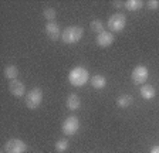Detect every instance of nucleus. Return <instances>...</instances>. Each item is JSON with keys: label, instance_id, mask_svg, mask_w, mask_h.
<instances>
[{"label": "nucleus", "instance_id": "15", "mask_svg": "<svg viewBox=\"0 0 159 153\" xmlns=\"http://www.w3.org/2000/svg\"><path fill=\"white\" fill-rule=\"evenodd\" d=\"M124 6H125L126 10H129V11H136L143 6V3L141 0H128V2L124 3Z\"/></svg>", "mask_w": 159, "mask_h": 153}, {"label": "nucleus", "instance_id": "16", "mask_svg": "<svg viewBox=\"0 0 159 153\" xmlns=\"http://www.w3.org/2000/svg\"><path fill=\"white\" fill-rule=\"evenodd\" d=\"M132 97L131 95H119L118 99H116V105L121 108H128L131 103H132Z\"/></svg>", "mask_w": 159, "mask_h": 153}, {"label": "nucleus", "instance_id": "13", "mask_svg": "<svg viewBox=\"0 0 159 153\" xmlns=\"http://www.w3.org/2000/svg\"><path fill=\"white\" fill-rule=\"evenodd\" d=\"M155 88L152 85H142L141 87V97L145 99H152L155 97Z\"/></svg>", "mask_w": 159, "mask_h": 153}, {"label": "nucleus", "instance_id": "12", "mask_svg": "<svg viewBox=\"0 0 159 153\" xmlns=\"http://www.w3.org/2000/svg\"><path fill=\"white\" fill-rule=\"evenodd\" d=\"M91 85H93L95 90H102V88H105L107 85V80L105 76L99 75V74H97V75L93 76V80H91Z\"/></svg>", "mask_w": 159, "mask_h": 153}, {"label": "nucleus", "instance_id": "4", "mask_svg": "<svg viewBox=\"0 0 159 153\" xmlns=\"http://www.w3.org/2000/svg\"><path fill=\"white\" fill-rule=\"evenodd\" d=\"M108 28L111 30V33H118L125 27L126 24V17L122 13H116L108 19Z\"/></svg>", "mask_w": 159, "mask_h": 153}, {"label": "nucleus", "instance_id": "11", "mask_svg": "<svg viewBox=\"0 0 159 153\" xmlns=\"http://www.w3.org/2000/svg\"><path fill=\"white\" fill-rule=\"evenodd\" d=\"M80 105H81V101H80L78 95L70 94L68 98H67V108H68L70 111H75L80 108Z\"/></svg>", "mask_w": 159, "mask_h": 153}, {"label": "nucleus", "instance_id": "9", "mask_svg": "<svg viewBox=\"0 0 159 153\" xmlns=\"http://www.w3.org/2000/svg\"><path fill=\"white\" fill-rule=\"evenodd\" d=\"M46 34L48 38L51 40H58V37H61V30H60V26L56 23V21H50L46 26Z\"/></svg>", "mask_w": 159, "mask_h": 153}, {"label": "nucleus", "instance_id": "22", "mask_svg": "<svg viewBox=\"0 0 159 153\" xmlns=\"http://www.w3.org/2000/svg\"><path fill=\"white\" fill-rule=\"evenodd\" d=\"M114 7L119 9V7H122V3H121V2H114Z\"/></svg>", "mask_w": 159, "mask_h": 153}, {"label": "nucleus", "instance_id": "5", "mask_svg": "<svg viewBox=\"0 0 159 153\" xmlns=\"http://www.w3.org/2000/svg\"><path fill=\"white\" fill-rule=\"evenodd\" d=\"M78 128H80L78 118H77V116H68L63 122V126H61V129H63L64 135H67V136H73V135H75V133H77Z\"/></svg>", "mask_w": 159, "mask_h": 153}, {"label": "nucleus", "instance_id": "2", "mask_svg": "<svg viewBox=\"0 0 159 153\" xmlns=\"http://www.w3.org/2000/svg\"><path fill=\"white\" fill-rule=\"evenodd\" d=\"M84 34V28L80 26H71L67 27L66 30L61 34V40H63L64 44H74L78 43L81 40V37Z\"/></svg>", "mask_w": 159, "mask_h": 153}, {"label": "nucleus", "instance_id": "10", "mask_svg": "<svg viewBox=\"0 0 159 153\" xmlns=\"http://www.w3.org/2000/svg\"><path fill=\"white\" fill-rule=\"evenodd\" d=\"M114 43V34L111 33V31H105L104 30L101 34H98L97 36V44H98L99 47H109L111 44Z\"/></svg>", "mask_w": 159, "mask_h": 153}, {"label": "nucleus", "instance_id": "18", "mask_svg": "<svg viewBox=\"0 0 159 153\" xmlns=\"http://www.w3.org/2000/svg\"><path fill=\"white\" fill-rule=\"evenodd\" d=\"M91 30L97 34H101L104 31V24L101 20H93L91 21Z\"/></svg>", "mask_w": 159, "mask_h": 153}, {"label": "nucleus", "instance_id": "7", "mask_svg": "<svg viewBox=\"0 0 159 153\" xmlns=\"http://www.w3.org/2000/svg\"><path fill=\"white\" fill-rule=\"evenodd\" d=\"M149 76V71L146 67L143 65H138L134 68L132 74H131V78H132V81L136 84V85H141V84H145L146 80H148Z\"/></svg>", "mask_w": 159, "mask_h": 153}, {"label": "nucleus", "instance_id": "20", "mask_svg": "<svg viewBox=\"0 0 159 153\" xmlns=\"http://www.w3.org/2000/svg\"><path fill=\"white\" fill-rule=\"evenodd\" d=\"M146 6H148L149 10H156L159 7V2L158 0H149L148 3H146Z\"/></svg>", "mask_w": 159, "mask_h": 153}, {"label": "nucleus", "instance_id": "14", "mask_svg": "<svg viewBox=\"0 0 159 153\" xmlns=\"http://www.w3.org/2000/svg\"><path fill=\"white\" fill-rule=\"evenodd\" d=\"M17 75H19V70H17L16 65H7L4 68V76H6L7 80L14 81L17 78Z\"/></svg>", "mask_w": 159, "mask_h": 153}, {"label": "nucleus", "instance_id": "19", "mask_svg": "<svg viewBox=\"0 0 159 153\" xmlns=\"http://www.w3.org/2000/svg\"><path fill=\"white\" fill-rule=\"evenodd\" d=\"M43 14H44V17H46L47 20L53 21L57 16V11H56V9H53V7H47V9H44Z\"/></svg>", "mask_w": 159, "mask_h": 153}, {"label": "nucleus", "instance_id": "8", "mask_svg": "<svg viewBox=\"0 0 159 153\" xmlns=\"http://www.w3.org/2000/svg\"><path fill=\"white\" fill-rule=\"evenodd\" d=\"M9 91H10V94H11L13 97L20 98V97H23V95H24L26 85H24L21 81L14 80V81H11V82L9 84Z\"/></svg>", "mask_w": 159, "mask_h": 153}, {"label": "nucleus", "instance_id": "1", "mask_svg": "<svg viewBox=\"0 0 159 153\" xmlns=\"http://www.w3.org/2000/svg\"><path fill=\"white\" fill-rule=\"evenodd\" d=\"M88 80H89V74L84 67H75L68 74V81L74 87H83L84 84H87Z\"/></svg>", "mask_w": 159, "mask_h": 153}, {"label": "nucleus", "instance_id": "3", "mask_svg": "<svg viewBox=\"0 0 159 153\" xmlns=\"http://www.w3.org/2000/svg\"><path fill=\"white\" fill-rule=\"evenodd\" d=\"M43 101V91L40 88H33L29 91L26 95V105L29 109H36L40 107V103Z\"/></svg>", "mask_w": 159, "mask_h": 153}, {"label": "nucleus", "instance_id": "17", "mask_svg": "<svg viewBox=\"0 0 159 153\" xmlns=\"http://www.w3.org/2000/svg\"><path fill=\"white\" fill-rule=\"evenodd\" d=\"M68 146H70V143H68V140L67 139H60V140H57L56 142V150L58 153L66 152V150L68 149Z\"/></svg>", "mask_w": 159, "mask_h": 153}, {"label": "nucleus", "instance_id": "21", "mask_svg": "<svg viewBox=\"0 0 159 153\" xmlns=\"http://www.w3.org/2000/svg\"><path fill=\"white\" fill-rule=\"evenodd\" d=\"M151 153H159V146H153L151 149Z\"/></svg>", "mask_w": 159, "mask_h": 153}, {"label": "nucleus", "instance_id": "6", "mask_svg": "<svg viewBox=\"0 0 159 153\" xmlns=\"http://www.w3.org/2000/svg\"><path fill=\"white\" fill-rule=\"evenodd\" d=\"M6 153H24L27 150V145L21 139H10L4 145Z\"/></svg>", "mask_w": 159, "mask_h": 153}]
</instances>
